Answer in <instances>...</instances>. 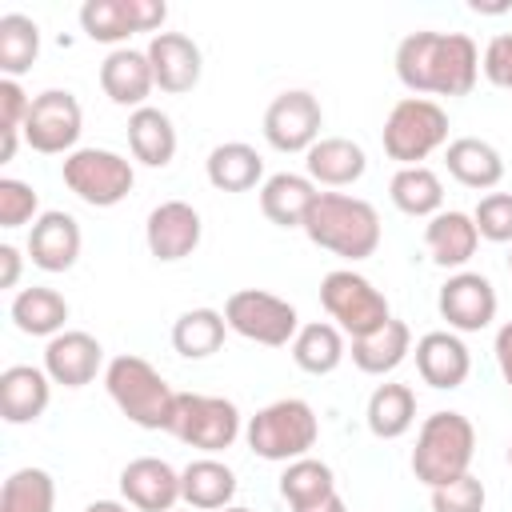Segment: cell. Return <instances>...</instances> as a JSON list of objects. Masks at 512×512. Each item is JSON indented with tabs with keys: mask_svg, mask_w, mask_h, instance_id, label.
I'll return each instance as SVG.
<instances>
[{
	"mask_svg": "<svg viewBox=\"0 0 512 512\" xmlns=\"http://www.w3.org/2000/svg\"><path fill=\"white\" fill-rule=\"evenodd\" d=\"M392 64L412 96H468L480 80V48L468 32H408Z\"/></svg>",
	"mask_w": 512,
	"mask_h": 512,
	"instance_id": "1",
	"label": "cell"
},
{
	"mask_svg": "<svg viewBox=\"0 0 512 512\" xmlns=\"http://www.w3.org/2000/svg\"><path fill=\"white\" fill-rule=\"evenodd\" d=\"M304 236L340 256V260H368L376 248H380V212L360 200V196H348V192H320L308 220H304Z\"/></svg>",
	"mask_w": 512,
	"mask_h": 512,
	"instance_id": "2",
	"label": "cell"
},
{
	"mask_svg": "<svg viewBox=\"0 0 512 512\" xmlns=\"http://www.w3.org/2000/svg\"><path fill=\"white\" fill-rule=\"evenodd\" d=\"M104 388H108V400L120 408V416H128L136 428L168 432L176 388L144 356H136V352L112 356L104 364Z\"/></svg>",
	"mask_w": 512,
	"mask_h": 512,
	"instance_id": "3",
	"label": "cell"
},
{
	"mask_svg": "<svg viewBox=\"0 0 512 512\" xmlns=\"http://www.w3.org/2000/svg\"><path fill=\"white\" fill-rule=\"evenodd\" d=\"M476 456V428L464 412H432L424 416L412 448V476L432 492L440 484L460 480Z\"/></svg>",
	"mask_w": 512,
	"mask_h": 512,
	"instance_id": "4",
	"label": "cell"
},
{
	"mask_svg": "<svg viewBox=\"0 0 512 512\" xmlns=\"http://www.w3.org/2000/svg\"><path fill=\"white\" fill-rule=\"evenodd\" d=\"M244 440H248L252 456L272 460V464H292L300 456H312V448L320 440V420L308 400L284 396V400L264 404L256 416H248Z\"/></svg>",
	"mask_w": 512,
	"mask_h": 512,
	"instance_id": "5",
	"label": "cell"
},
{
	"mask_svg": "<svg viewBox=\"0 0 512 512\" xmlns=\"http://www.w3.org/2000/svg\"><path fill=\"white\" fill-rule=\"evenodd\" d=\"M380 144L388 160H396L400 168H416L436 148H448V112L428 96H404L384 116Z\"/></svg>",
	"mask_w": 512,
	"mask_h": 512,
	"instance_id": "6",
	"label": "cell"
},
{
	"mask_svg": "<svg viewBox=\"0 0 512 512\" xmlns=\"http://www.w3.org/2000/svg\"><path fill=\"white\" fill-rule=\"evenodd\" d=\"M168 432L204 452V456H216L224 448H232L244 432V416L240 408L228 400V396H208V392H176V404H172V420H168Z\"/></svg>",
	"mask_w": 512,
	"mask_h": 512,
	"instance_id": "7",
	"label": "cell"
},
{
	"mask_svg": "<svg viewBox=\"0 0 512 512\" xmlns=\"http://www.w3.org/2000/svg\"><path fill=\"white\" fill-rule=\"evenodd\" d=\"M60 180L88 208H116L120 200H128V192L136 184V168L128 156H120L112 148H76L64 156Z\"/></svg>",
	"mask_w": 512,
	"mask_h": 512,
	"instance_id": "8",
	"label": "cell"
},
{
	"mask_svg": "<svg viewBox=\"0 0 512 512\" xmlns=\"http://www.w3.org/2000/svg\"><path fill=\"white\" fill-rule=\"evenodd\" d=\"M320 304L328 312V320L344 332V336H368L376 332L384 320H392L388 312V296L368 280L360 276L356 268H332L324 280H320Z\"/></svg>",
	"mask_w": 512,
	"mask_h": 512,
	"instance_id": "9",
	"label": "cell"
},
{
	"mask_svg": "<svg viewBox=\"0 0 512 512\" xmlns=\"http://www.w3.org/2000/svg\"><path fill=\"white\" fill-rule=\"evenodd\" d=\"M224 320H228V332H236L252 344H264V348H284L300 332L296 308L288 300H280L276 292H264V288L232 292L224 300Z\"/></svg>",
	"mask_w": 512,
	"mask_h": 512,
	"instance_id": "10",
	"label": "cell"
},
{
	"mask_svg": "<svg viewBox=\"0 0 512 512\" xmlns=\"http://www.w3.org/2000/svg\"><path fill=\"white\" fill-rule=\"evenodd\" d=\"M84 132V108L76 92L68 88H44L32 96L28 120H24V144L40 156H68L76 152V140Z\"/></svg>",
	"mask_w": 512,
	"mask_h": 512,
	"instance_id": "11",
	"label": "cell"
},
{
	"mask_svg": "<svg viewBox=\"0 0 512 512\" xmlns=\"http://www.w3.org/2000/svg\"><path fill=\"white\" fill-rule=\"evenodd\" d=\"M320 128H324V108L308 88H288L272 96V104L264 108V140L284 156L308 152L320 140Z\"/></svg>",
	"mask_w": 512,
	"mask_h": 512,
	"instance_id": "12",
	"label": "cell"
},
{
	"mask_svg": "<svg viewBox=\"0 0 512 512\" xmlns=\"http://www.w3.org/2000/svg\"><path fill=\"white\" fill-rule=\"evenodd\" d=\"M496 304V288L480 272H452L436 292L440 320H448L452 332H484L496 320Z\"/></svg>",
	"mask_w": 512,
	"mask_h": 512,
	"instance_id": "13",
	"label": "cell"
},
{
	"mask_svg": "<svg viewBox=\"0 0 512 512\" xmlns=\"http://www.w3.org/2000/svg\"><path fill=\"white\" fill-rule=\"evenodd\" d=\"M204 220L188 200H160L144 220V244L160 264H176L200 248Z\"/></svg>",
	"mask_w": 512,
	"mask_h": 512,
	"instance_id": "14",
	"label": "cell"
},
{
	"mask_svg": "<svg viewBox=\"0 0 512 512\" xmlns=\"http://www.w3.org/2000/svg\"><path fill=\"white\" fill-rule=\"evenodd\" d=\"M148 64H152V76H156V88L160 92H172V96H184L200 84V72H204V56H200V44L184 32H156L148 40Z\"/></svg>",
	"mask_w": 512,
	"mask_h": 512,
	"instance_id": "15",
	"label": "cell"
},
{
	"mask_svg": "<svg viewBox=\"0 0 512 512\" xmlns=\"http://www.w3.org/2000/svg\"><path fill=\"white\" fill-rule=\"evenodd\" d=\"M104 364V348L92 332H80V328H64L60 336H52L44 344V372L52 384L60 388H84L96 380Z\"/></svg>",
	"mask_w": 512,
	"mask_h": 512,
	"instance_id": "16",
	"label": "cell"
},
{
	"mask_svg": "<svg viewBox=\"0 0 512 512\" xmlns=\"http://www.w3.org/2000/svg\"><path fill=\"white\" fill-rule=\"evenodd\" d=\"M120 496L136 512H172L180 504V472L160 456H136L120 472Z\"/></svg>",
	"mask_w": 512,
	"mask_h": 512,
	"instance_id": "17",
	"label": "cell"
},
{
	"mask_svg": "<svg viewBox=\"0 0 512 512\" xmlns=\"http://www.w3.org/2000/svg\"><path fill=\"white\" fill-rule=\"evenodd\" d=\"M416 356V372L428 388H440V392H452L468 380L472 372V352L468 344L460 340V332L452 328H440V332H424L412 348Z\"/></svg>",
	"mask_w": 512,
	"mask_h": 512,
	"instance_id": "18",
	"label": "cell"
},
{
	"mask_svg": "<svg viewBox=\"0 0 512 512\" xmlns=\"http://www.w3.org/2000/svg\"><path fill=\"white\" fill-rule=\"evenodd\" d=\"M80 248H84L80 224L72 212H60V208L40 212V220L28 232V260L40 272H68L80 260Z\"/></svg>",
	"mask_w": 512,
	"mask_h": 512,
	"instance_id": "19",
	"label": "cell"
},
{
	"mask_svg": "<svg viewBox=\"0 0 512 512\" xmlns=\"http://www.w3.org/2000/svg\"><path fill=\"white\" fill-rule=\"evenodd\" d=\"M100 88L112 104L120 108H144L152 88H156V76H152V64H148V52L140 48H112L100 64Z\"/></svg>",
	"mask_w": 512,
	"mask_h": 512,
	"instance_id": "20",
	"label": "cell"
},
{
	"mask_svg": "<svg viewBox=\"0 0 512 512\" xmlns=\"http://www.w3.org/2000/svg\"><path fill=\"white\" fill-rule=\"evenodd\" d=\"M52 380L36 364H8L0 372V416L4 424H36L48 412Z\"/></svg>",
	"mask_w": 512,
	"mask_h": 512,
	"instance_id": "21",
	"label": "cell"
},
{
	"mask_svg": "<svg viewBox=\"0 0 512 512\" xmlns=\"http://www.w3.org/2000/svg\"><path fill=\"white\" fill-rule=\"evenodd\" d=\"M368 172V156L356 140L348 136H320L304 152V176L320 188H348Z\"/></svg>",
	"mask_w": 512,
	"mask_h": 512,
	"instance_id": "22",
	"label": "cell"
},
{
	"mask_svg": "<svg viewBox=\"0 0 512 512\" xmlns=\"http://www.w3.org/2000/svg\"><path fill=\"white\" fill-rule=\"evenodd\" d=\"M476 244H480V232H476L472 212L448 208L424 224V248L432 256V264H440V268L464 272V264L476 256Z\"/></svg>",
	"mask_w": 512,
	"mask_h": 512,
	"instance_id": "23",
	"label": "cell"
},
{
	"mask_svg": "<svg viewBox=\"0 0 512 512\" xmlns=\"http://www.w3.org/2000/svg\"><path fill=\"white\" fill-rule=\"evenodd\" d=\"M236 472L216 460V456H200V460H188L180 468V500L184 508L192 512H220L236 500Z\"/></svg>",
	"mask_w": 512,
	"mask_h": 512,
	"instance_id": "24",
	"label": "cell"
},
{
	"mask_svg": "<svg viewBox=\"0 0 512 512\" xmlns=\"http://www.w3.org/2000/svg\"><path fill=\"white\" fill-rule=\"evenodd\" d=\"M316 196H320V188L304 172H272L260 184V212L276 228H304Z\"/></svg>",
	"mask_w": 512,
	"mask_h": 512,
	"instance_id": "25",
	"label": "cell"
},
{
	"mask_svg": "<svg viewBox=\"0 0 512 512\" xmlns=\"http://www.w3.org/2000/svg\"><path fill=\"white\" fill-rule=\"evenodd\" d=\"M444 164H448V176L464 188H476V192H488L504 180V156L480 140V136H460L444 148Z\"/></svg>",
	"mask_w": 512,
	"mask_h": 512,
	"instance_id": "26",
	"label": "cell"
},
{
	"mask_svg": "<svg viewBox=\"0 0 512 512\" xmlns=\"http://www.w3.org/2000/svg\"><path fill=\"white\" fill-rule=\"evenodd\" d=\"M204 176L216 192H248L264 184V156L244 140H224L208 152Z\"/></svg>",
	"mask_w": 512,
	"mask_h": 512,
	"instance_id": "27",
	"label": "cell"
},
{
	"mask_svg": "<svg viewBox=\"0 0 512 512\" xmlns=\"http://www.w3.org/2000/svg\"><path fill=\"white\" fill-rule=\"evenodd\" d=\"M412 352V328L404 320H384L376 332L368 336H356L352 340V364L368 376H388L396 372Z\"/></svg>",
	"mask_w": 512,
	"mask_h": 512,
	"instance_id": "28",
	"label": "cell"
},
{
	"mask_svg": "<svg viewBox=\"0 0 512 512\" xmlns=\"http://www.w3.org/2000/svg\"><path fill=\"white\" fill-rule=\"evenodd\" d=\"M128 148H132V160H140L144 168H168L172 156H176V128H172V116L144 104L128 116Z\"/></svg>",
	"mask_w": 512,
	"mask_h": 512,
	"instance_id": "29",
	"label": "cell"
},
{
	"mask_svg": "<svg viewBox=\"0 0 512 512\" xmlns=\"http://www.w3.org/2000/svg\"><path fill=\"white\" fill-rule=\"evenodd\" d=\"M16 332L24 336H60L64 332V320H68V300L56 292V288H44V284H32V288H20L12 296V308H8Z\"/></svg>",
	"mask_w": 512,
	"mask_h": 512,
	"instance_id": "30",
	"label": "cell"
},
{
	"mask_svg": "<svg viewBox=\"0 0 512 512\" xmlns=\"http://www.w3.org/2000/svg\"><path fill=\"white\" fill-rule=\"evenodd\" d=\"M288 348H292L296 368L308 372V376H328V372H336V368L344 364V356H348L344 332H340L332 320H308V324H300V332H296V340H292Z\"/></svg>",
	"mask_w": 512,
	"mask_h": 512,
	"instance_id": "31",
	"label": "cell"
},
{
	"mask_svg": "<svg viewBox=\"0 0 512 512\" xmlns=\"http://www.w3.org/2000/svg\"><path fill=\"white\" fill-rule=\"evenodd\" d=\"M364 424L376 440H400L416 424V392L408 384H376L364 408Z\"/></svg>",
	"mask_w": 512,
	"mask_h": 512,
	"instance_id": "32",
	"label": "cell"
},
{
	"mask_svg": "<svg viewBox=\"0 0 512 512\" xmlns=\"http://www.w3.org/2000/svg\"><path fill=\"white\" fill-rule=\"evenodd\" d=\"M388 196L404 216L416 220H432L436 212H444V180L428 164L396 168V176L388 180Z\"/></svg>",
	"mask_w": 512,
	"mask_h": 512,
	"instance_id": "33",
	"label": "cell"
},
{
	"mask_svg": "<svg viewBox=\"0 0 512 512\" xmlns=\"http://www.w3.org/2000/svg\"><path fill=\"white\" fill-rule=\"evenodd\" d=\"M224 336H228V320L220 308H188L172 324V348L184 360H208L212 352H220Z\"/></svg>",
	"mask_w": 512,
	"mask_h": 512,
	"instance_id": "34",
	"label": "cell"
},
{
	"mask_svg": "<svg viewBox=\"0 0 512 512\" xmlns=\"http://www.w3.org/2000/svg\"><path fill=\"white\" fill-rule=\"evenodd\" d=\"M40 56V24L24 12L0 16V72L8 80H20Z\"/></svg>",
	"mask_w": 512,
	"mask_h": 512,
	"instance_id": "35",
	"label": "cell"
},
{
	"mask_svg": "<svg viewBox=\"0 0 512 512\" xmlns=\"http://www.w3.org/2000/svg\"><path fill=\"white\" fill-rule=\"evenodd\" d=\"M0 512H56V480L44 468H16L0 488Z\"/></svg>",
	"mask_w": 512,
	"mask_h": 512,
	"instance_id": "36",
	"label": "cell"
},
{
	"mask_svg": "<svg viewBox=\"0 0 512 512\" xmlns=\"http://www.w3.org/2000/svg\"><path fill=\"white\" fill-rule=\"evenodd\" d=\"M80 28L88 40L112 44V48H124L128 36L136 32L128 0H84L80 4Z\"/></svg>",
	"mask_w": 512,
	"mask_h": 512,
	"instance_id": "37",
	"label": "cell"
},
{
	"mask_svg": "<svg viewBox=\"0 0 512 512\" xmlns=\"http://www.w3.org/2000/svg\"><path fill=\"white\" fill-rule=\"evenodd\" d=\"M328 492H336V472L324 460L300 456V460L284 464V472H280V496L288 500V508L312 504V500H320Z\"/></svg>",
	"mask_w": 512,
	"mask_h": 512,
	"instance_id": "38",
	"label": "cell"
},
{
	"mask_svg": "<svg viewBox=\"0 0 512 512\" xmlns=\"http://www.w3.org/2000/svg\"><path fill=\"white\" fill-rule=\"evenodd\" d=\"M40 220V192L28 180L0 176V228H24Z\"/></svg>",
	"mask_w": 512,
	"mask_h": 512,
	"instance_id": "39",
	"label": "cell"
},
{
	"mask_svg": "<svg viewBox=\"0 0 512 512\" xmlns=\"http://www.w3.org/2000/svg\"><path fill=\"white\" fill-rule=\"evenodd\" d=\"M472 220H476L480 240L512 244V192H488V196H480V204L472 208Z\"/></svg>",
	"mask_w": 512,
	"mask_h": 512,
	"instance_id": "40",
	"label": "cell"
},
{
	"mask_svg": "<svg viewBox=\"0 0 512 512\" xmlns=\"http://www.w3.org/2000/svg\"><path fill=\"white\" fill-rule=\"evenodd\" d=\"M484 504H488V492L472 472L432 488V512H484Z\"/></svg>",
	"mask_w": 512,
	"mask_h": 512,
	"instance_id": "41",
	"label": "cell"
},
{
	"mask_svg": "<svg viewBox=\"0 0 512 512\" xmlns=\"http://www.w3.org/2000/svg\"><path fill=\"white\" fill-rule=\"evenodd\" d=\"M480 72L488 76V84L512 92V32H500L488 40V48L480 56Z\"/></svg>",
	"mask_w": 512,
	"mask_h": 512,
	"instance_id": "42",
	"label": "cell"
},
{
	"mask_svg": "<svg viewBox=\"0 0 512 512\" xmlns=\"http://www.w3.org/2000/svg\"><path fill=\"white\" fill-rule=\"evenodd\" d=\"M492 352H496V368L504 376V384L512 388V320L496 328V340H492Z\"/></svg>",
	"mask_w": 512,
	"mask_h": 512,
	"instance_id": "43",
	"label": "cell"
},
{
	"mask_svg": "<svg viewBox=\"0 0 512 512\" xmlns=\"http://www.w3.org/2000/svg\"><path fill=\"white\" fill-rule=\"evenodd\" d=\"M24 272V256L16 244H0V288H16Z\"/></svg>",
	"mask_w": 512,
	"mask_h": 512,
	"instance_id": "44",
	"label": "cell"
},
{
	"mask_svg": "<svg viewBox=\"0 0 512 512\" xmlns=\"http://www.w3.org/2000/svg\"><path fill=\"white\" fill-rule=\"evenodd\" d=\"M292 512H348V504H344L340 492H328V496H320V500H312V504H300V508H292Z\"/></svg>",
	"mask_w": 512,
	"mask_h": 512,
	"instance_id": "45",
	"label": "cell"
},
{
	"mask_svg": "<svg viewBox=\"0 0 512 512\" xmlns=\"http://www.w3.org/2000/svg\"><path fill=\"white\" fill-rule=\"evenodd\" d=\"M468 8H472L476 16H500V12H508L512 4H504V0H500V4H488V0H468Z\"/></svg>",
	"mask_w": 512,
	"mask_h": 512,
	"instance_id": "46",
	"label": "cell"
},
{
	"mask_svg": "<svg viewBox=\"0 0 512 512\" xmlns=\"http://www.w3.org/2000/svg\"><path fill=\"white\" fill-rule=\"evenodd\" d=\"M220 512H252V508H240V504H228V508H220Z\"/></svg>",
	"mask_w": 512,
	"mask_h": 512,
	"instance_id": "47",
	"label": "cell"
},
{
	"mask_svg": "<svg viewBox=\"0 0 512 512\" xmlns=\"http://www.w3.org/2000/svg\"><path fill=\"white\" fill-rule=\"evenodd\" d=\"M508 272H512V248H508Z\"/></svg>",
	"mask_w": 512,
	"mask_h": 512,
	"instance_id": "48",
	"label": "cell"
},
{
	"mask_svg": "<svg viewBox=\"0 0 512 512\" xmlns=\"http://www.w3.org/2000/svg\"><path fill=\"white\" fill-rule=\"evenodd\" d=\"M172 512H192V508H172Z\"/></svg>",
	"mask_w": 512,
	"mask_h": 512,
	"instance_id": "49",
	"label": "cell"
},
{
	"mask_svg": "<svg viewBox=\"0 0 512 512\" xmlns=\"http://www.w3.org/2000/svg\"><path fill=\"white\" fill-rule=\"evenodd\" d=\"M508 464H512V444H508Z\"/></svg>",
	"mask_w": 512,
	"mask_h": 512,
	"instance_id": "50",
	"label": "cell"
}]
</instances>
